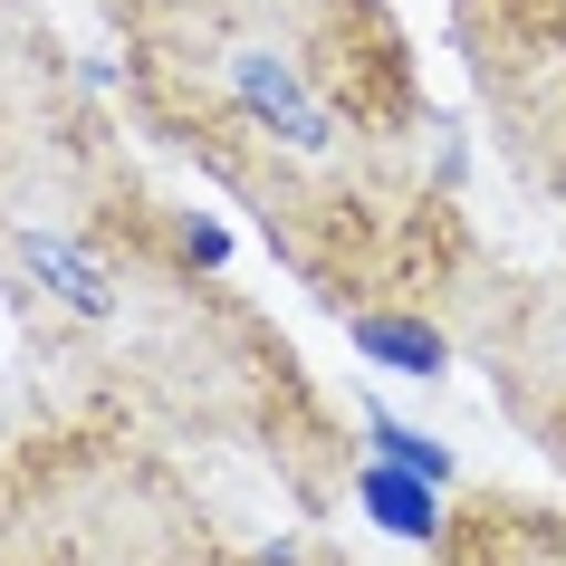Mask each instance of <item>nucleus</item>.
Listing matches in <instances>:
<instances>
[{
  "mask_svg": "<svg viewBox=\"0 0 566 566\" xmlns=\"http://www.w3.org/2000/svg\"><path fill=\"white\" fill-rule=\"evenodd\" d=\"M221 240L154 202L106 96L30 0H0V307L67 413L164 451H240L317 518L356 442L279 317L221 279Z\"/></svg>",
  "mask_w": 566,
  "mask_h": 566,
  "instance_id": "1",
  "label": "nucleus"
},
{
  "mask_svg": "<svg viewBox=\"0 0 566 566\" xmlns=\"http://www.w3.org/2000/svg\"><path fill=\"white\" fill-rule=\"evenodd\" d=\"M116 39L125 116L336 317L461 298V164L394 0H116Z\"/></svg>",
  "mask_w": 566,
  "mask_h": 566,
  "instance_id": "2",
  "label": "nucleus"
},
{
  "mask_svg": "<svg viewBox=\"0 0 566 566\" xmlns=\"http://www.w3.org/2000/svg\"><path fill=\"white\" fill-rule=\"evenodd\" d=\"M0 566H289L231 547L174 451L96 413H59L0 451Z\"/></svg>",
  "mask_w": 566,
  "mask_h": 566,
  "instance_id": "3",
  "label": "nucleus"
},
{
  "mask_svg": "<svg viewBox=\"0 0 566 566\" xmlns=\"http://www.w3.org/2000/svg\"><path fill=\"white\" fill-rule=\"evenodd\" d=\"M346 336H356L365 356H385L394 375H442L451 365V336L432 327V307H356Z\"/></svg>",
  "mask_w": 566,
  "mask_h": 566,
  "instance_id": "4",
  "label": "nucleus"
},
{
  "mask_svg": "<svg viewBox=\"0 0 566 566\" xmlns=\"http://www.w3.org/2000/svg\"><path fill=\"white\" fill-rule=\"evenodd\" d=\"M346 500H356V509H375V518H385L394 537H422V547H432V537L451 528V518H442V500L422 490V471H413V480H394V471H365V461H356V490H346Z\"/></svg>",
  "mask_w": 566,
  "mask_h": 566,
  "instance_id": "5",
  "label": "nucleus"
},
{
  "mask_svg": "<svg viewBox=\"0 0 566 566\" xmlns=\"http://www.w3.org/2000/svg\"><path fill=\"white\" fill-rule=\"evenodd\" d=\"M356 422L375 432V451H385V461H403V471H422V480H451V451H442V442H422V432H403V422H385L375 403H365Z\"/></svg>",
  "mask_w": 566,
  "mask_h": 566,
  "instance_id": "6",
  "label": "nucleus"
},
{
  "mask_svg": "<svg viewBox=\"0 0 566 566\" xmlns=\"http://www.w3.org/2000/svg\"><path fill=\"white\" fill-rule=\"evenodd\" d=\"M289 566H336V557H317V547H307V557H289Z\"/></svg>",
  "mask_w": 566,
  "mask_h": 566,
  "instance_id": "7",
  "label": "nucleus"
}]
</instances>
